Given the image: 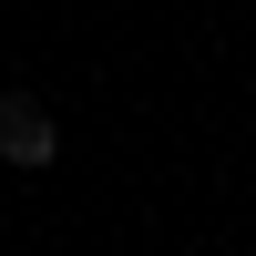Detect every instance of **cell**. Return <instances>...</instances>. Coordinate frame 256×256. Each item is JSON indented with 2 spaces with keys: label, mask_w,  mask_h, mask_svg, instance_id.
<instances>
[{
  "label": "cell",
  "mask_w": 256,
  "mask_h": 256,
  "mask_svg": "<svg viewBox=\"0 0 256 256\" xmlns=\"http://www.w3.org/2000/svg\"><path fill=\"white\" fill-rule=\"evenodd\" d=\"M62 154V123L41 92H0V164H20V174H41V164Z\"/></svg>",
  "instance_id": "1"
}]
</instances>
